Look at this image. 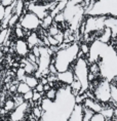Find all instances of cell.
<instances>
[{
	"label": "cell",
	"mask_w": 117,
	"mask_h": 121,
	"mask_svg": "<svg viewBox=\"0 0 117 121\" xmlns=\"http://www.w3.org/2000/svg\"><path fill=\"white\" fill-rule=\"evenodd\" d=\"M13 50L19 54L21 57H26L28 52L30 51V48L27 44L25 38H20L13 43Z\"/></svg>",
	"instance_id": "5"
},
{
	"label": "cell",
	"mask_w": 117,
	"mask_h": 121,
	"mask_svg": "<svg viewBox=\"0 0 117 121\" xmlns=\"http://www.w3.org/2000/svg\"><path fill=\"white\" fill-rule=\"evenodd\" d=\"M56 93H58V88L53 86V87H50L47 91L44 92V95H45V99H49V101H53L56 96Z\"/></svg>",
	"instance_id": "18"
},
{
	"label": "cell",
	"mask_w": 117,
	"mask_h": 121,
	"mask_svg": "<svg viewBox=\"0 0 117 121\" xmlns=\"http://www.w3.org/2000/svg\"><path fill=\"white\" fill-rule=\"evenodd\" d=\"M17 72V81H24L25 79V76H26V72L24 70L23 67H19V69L16 71Z\"/></svg>",
	"instance_id": "21"
},
{
	"label": "cell",
	"mask_w": 117,
	"mask_h": 121,
	"mask_svg": "<svg viewBox=\"0 0 117 121\" xmlns=\"http://www.w3.org/2000/svg\"><path fill=\"white\" fill-rule=\"evenodd\" d=\"M24 81H25V82L28 84L30 88H32V89H33V88H34V87L36 86V84L39 82V79L35 76L34 74H26Z\"/></svg>",
	"instance_id": "11"
},
{
	"label": "cell",
	"mask_w": 117,
	"mask_h": 121,
	"mask_svg": "<svg viewBox=\"0 0 117 121\" xmlns=\"http://www.w3.org/2000/svg\"><path fill=\"white\" fill-rule=\"evenodd\" d=\"M17 22H19V16L17 13H11L9 20H8V28H13Z\"/></svg>",
	"instance_id": "20"
},
{
	"label": "cell",
	"mask_w": 117,
	"mask_h": 121,
	"mask_svg": "<svg viewBox=\"0 0 117 121\" xmlns=\"http://www.w3.org/2000/svg\"><path fill=\"white\" fill-rule=\"evenodd\" d=\"M25 40H26V42H27V44H28L30 49H31L33 46H35V45H38V46L43 45L42 40L40 39V37H39V35L37 34V32L36 31H31L30 32V34L27 35L25 37Z\"/></svg>",
	"instance_id": "7"
},
{
	"label": "cell",
	"mask_w": 117,
	"mask_h": 121,
	"mask_svg": "<svg viewBox=\"0 0 117 121\" xmlns=\"http://www.w3.org/2000/svg\"><path fill=\"white\" fill-rule=\"evenodd\" d=\"M97 39H98L99 41L103 42V43L109 44L110 41H111V39H112V32H111V30L109 28L105 27V28L101 31L100 34H99Z\"/></svg>",
	"instance_id": "10"
},
{
	"label": "cell",
	"mask_w": 117,
	"mask_h": 121,
	"mask_svg": "<svg viewBox=\"0 0 117 121\" xmlns=\"http://www.w3.org/2000/svg\"><path fill=\"white\" fill-rule=\"evenodd\" d=\"M9 92H10V93L17 92V85H11L10 88H9Z\"/></svg>",
	"instance_id": "29"
},
{
	"label": "cell",
	"mask_w": 117,
	"mask_h": 121,
	"mask_svg": "<svg viewBox=\"0 0 117 121\" xmlns=\"http://www.w3.org/2000/svg\"><path fill=\"white\" fill-rule=\"evenodd\" d=\"M13 33H14V36H16V38H17V39L25 38V30H24V28L21 27L19 22H17L16 24V26L13 27Z\"/></svg>",
	"instance_id": "13"
},
{
	"label": "cell",
	"mask_w": 117,
	"mask_h": 121,
	"mask_svg": "<svg viewBox=\"0 0 117 121\" xmlns=\"http://www.w3.org/2000/svg\"><path fill=\"white\" fill-rule=\"evenodd\" d=\"M24 1H29V0H24Z\"/></svg>",
	"instance_id": "32"
},
{
	"label": "cell",
	"mask_w": 117,
	"mask_h": 121,
	"mask_svg": "<svg viewBox=\"0 0 117 121\" xmlns=\"http://www.w3.org/2000/svg\"><path fill=\"white\" fill-rule=\"evenodd\" d=\"M52 22H53V17H52L48 13V14H46V16L44 17L42 20H41V25H40V27L42 29H45L46 30L52 24Z\"/></svg>",
	"instance_id": "14"
},
{
	"label": "cell",
	"mask_w": 117,
	"mask_h": 121,
	"mask_svg": "<svg viewBox=\"0 0 117 121\" xmlns=\"http://www.w3.org/2000/svg\"><path fill=\"white\" fill-rule=\"evenodd\" d=\"M94 113L95 112L92 111L91 109H89L87 107H85V106H83L82 107V120L83 121H89Z\"/></svg>",
	"instance_id": "17"
},
{
	"label": "cell",
	"mask_w": 117,
	"mask_h": 121,
	"mask_svg": "<svg viewBox=\"0 0 117 121\" xmlns=\"http://www.w3.org/2000/svg\"><path fill=\"white\" fill-rule=\"evenodd\" d=\"M3 14H4V6L0 2V21L3 19Z\"/></svg>",
	"instance_id": "28"
},
{
	"label": "cell",
	"mask_w": 117,
	"mask_h": 121,
	"mask_svg": "<svg viewBox=\"0 0 117 121\" xmlns=\"http://www.w3.org/2000/svg\"><path fill=\"white\" fill-rule=\"evenodd\" d=\"M13 102H14V105H16V107L17 106H19L21 104H23L24 102V99H23V95H20V93H17V95H13Z\"/></svg>",
	"instance_id": "23"
},
{
	"label": "cell",
	"mask_w": 117,
	"mask_h": 121,
	"mask_svg": "<svg viewBox=\"0 0 117 121\" xmlns=\"http://www.w3.org/2000/svg\"><path fill=\"white\" fill-rule=\"evenodd\" d=\"M105 27L109 28L112 32V39H116L117 37V19L114 16H106L105 17Z\"/></svg>",
	"instance_id": "8"
},
{
	"label": "cell",
	"mask_w": 117,
	"mask_h": 121,
	"mask_svg": "<svg viewBox=\"0 0 117 121\" xmlns=\"http://www.w3.org/2000/svg\"><path fill=\"white\" fill-rule=\"evenodd\" d=\"M23 95V99H24V101L25 102H28L30 101V99H32V95H33V89H30L28 90L27 92H25Z\"/></svg>",
	"instance_id": "24"
},
{
	"label": "cell",
	"mask_w": 117,
	"mask_h": 121,
	"mask_svg": "<svg viewBox=\"0 0 117 121\" xmlns=\"http://www.w3.org/2000/svg\"><path fill=\"white\" fill-rule=\"evenodd\" d=\"M33 89L36 90V91H38V92H44L43 91V84L40 83V82H38L37 84H36V86Z\"/></svg>",
	"instance_id": "26"
},
{
	"label": "cell",
	"mask_w": 117,
	"mask_h": 121,
	"mask_svg": "<svg viewBox=\"0 0 117 121\" xmlns=\"http://www.w3.org/2000/svg\"><path fill=\"white\" fill-rule=\"evenodd\" d=\"M82 104H75L72 109L68 120L70 121H82Z\"/></svg>",
	"instance_id": "9"
},
{
	"label": "cell",
	"mask_w": 117,
	"mask_h": 121,
	"mask_svg": "<svg viewBox=\"0 0 117 121\" xmlns=\"http://www.w3.org/2000/svg\"><path fill=\"white\" fill-rule=\"evenodd\" d=\"M50 88V85L48 83H46V84H43V91L45 92V91H47V90H48Z\"/></svg>",
	"instance_id": "30"
},
{
	"label": "cell",
	"mask_w": 117,
	"mask_h": 121,
	"mask_svg": "<svg viewBox=\"0 0 117 121\" xmlns=\"http://www.w3.org/2000/svg\"><path fill=\"white\" fill-rule=\"evenodd\" d=\"M78 45H79V50L84 54V57L86 59V56H87V54L89 52V44L86 43V42H81V43Z\"/></svg>",
	"instance_id": "19"
},
{
	"label": "cell",
	"mask_w": 117,
	"mask_h": 121,
	"mask_svg": "<svg viewBox=\"0 0 117 121\" xmlns=\"http://www.w3.org/2000/svg\"><path fill=\"white\" fill-rule=\"evenodd\" d=\"M30 89H32V88H30L29 85L25 82V81H20L17 85V92L20 93V95H24V93L27 92Z\"/></svg>",
	"instance_id": "16"
},
{
	"label": "cell",
	"mask_w": 117,
	"mask_h": 121,
	"mask_svg": "<svg viewBox=\"0 0 117 121\" xmlns=\"http://www.w3.org/2000/svg\"><path fill=\"white\" fill-rule=\"evenodd\" d=\"M89 121H106V119H105V117L103 116V114L101 112H97V113L92 114Z\"/></svg>",
	"instance_id": "22"
},
{
	"label": "cell",
	"mask_w": 117,
	"mask_h": 121,
	"mask_svg": "<svg viewBox=\"0 0 117 121\" xmlns=\"http://www.w3.org/2000/svg\"><path fill=\"white\" fill-rule=\"evenodd\" d=\"M31 113L34 115L35 118L37 120H40V118H41V116H42V114H43V110H42V108H41V105L36 104L34 107H32L31 108Z\"/></svg>",
	"instance_id": "15"
},
{
	"label": "cell",
	"mask_w": 117,
	"mask_h": 121,
	"mask_svg": "<svg viewBox=\"0 0 117 121\" xmlns=\"http://www.w3.org/2000/svg\"><path fill=\"white\" fill-rule=\"evenodd\" d=\"M48 70H49V74H56L58 73V70H56L55 64H50L48 65Z\"/></svg>",
	"instance_id": "25"
},
{
	"label": "cell",
	"mask_w": 117,
	"mask_h": 121,
	"mask_svg": "<svg viewBox=\"0 0 117 121\" xmlns=\"http://www.w3.org/2000/svg\"><path fill=\"white\" fill-rule=\"evenodd\" d=\"M79 45L73 42L68 47L59 49L55 53V66L58 72H64L70 68V66L77 60V52Z\"/></svg>",
	"instance_id": "1"
},
{
	"label": "cell",
	"mask_w": 117,
	"mask_h": 121,
	"mask_svg": "<svg viewBox=\"0 0 117 121\" xmlns=\"http://www.w3.org/2000/svg\"><path fill=\"white\" fill-rule=\"evenodd\" d=\"M19 23L24 29L30 31H37V29L40 28L41 20L34 13L27 10L19 17Z\"/></svg>",
	"instance_id": "2"
},
{
	"label": "cell",
	"mask_w": 117,
	"mask_h": 121,
	"mask_svg": "<svg viewBox=\"0 0 117 121\" xmlns=\"http://www.w3.org/2000/svg\"><path fill=\"white\" fill-rule=\"evenodd\" d=\"M0 107H1V95H0Z\"/></svg>",
	"instance_id": "31"
},
{
	"label": "cell",
	"mask_w": 117,
	"mask_h": 121,
	"mask_svg": "<svg viewBox=\"0 0 117 121\" xmlns=\"http://www.w3.org/2000/svg\"><path fill=\"white\" fill-rule=\"evenodd\" d=\"M92 93L95 95V99L101 104L104 105L110 102V81L103 78L92 90Z\"/></svg>",
	"instance_id": "3"
},
{
	"label": "cell",
	"mask_w": 117,
	"mask_h": 121,
	"mask_svg": "<svg viewBox=\"0 0 117 121\" xmlns=\"http://www.w3.org/2000/svg\"><path fill=\"white\" fill-rule=\"evenodd\" d=\"M2 107H3L4 110L6 111L8 114H9L10 112L13 111L14 108H16V105H14V102H13V98H7V99L3 102V106H2Z\"/></svg>",
	"instance_id": "12"
},
{
	"label": "cell",
	"mask_w": 117,
	"mask_h": 121,
	"mask_svg": "<svg viewBox=\"0 0 117 121\" xmlns=\"http://www.w3.org/2000/svg\"><path fill=\"white\" fill-rule=\"evenodd\" d=\"M30 111H31V108L29 107L28 102H24L23 104L17 106V107L8 114V119H10L13 121L26 120V114Z\"/></svg>",
	"instance_id": "4"
},
{
	"label": "cell",
	"mask_w": 117,
	"mask_h": 121,
	"mask_svg": "<svg viewBox=\"0 0 117 121\" xmlns=\"http://www.w3.org/2000/svg\"><path fill=\"white\" fill-rule=\"evenodd\" d=\"M0 2H1V4L3 5V6H7V5H9L10 3H13V0H0Z\"/></svg>",
	"instance_id": "27"
},
{
	"label": "cell",
	"mask_w": 117,
	"mask_h": 121,
	"mask_svg": "<svg viewBox=\"0 0 117 121\" xmlns=\"http://www.w3.org/2000/svg\"><path fill=\"white\" fill-rule=\"evenodd\" d=\"M56 77H58V81L61 83L70 85L71 82L74 80V73L72 69H68L64 72H58L56 73Z\"/></svg>",
	"instance_id": "6"
}]
</instances>
